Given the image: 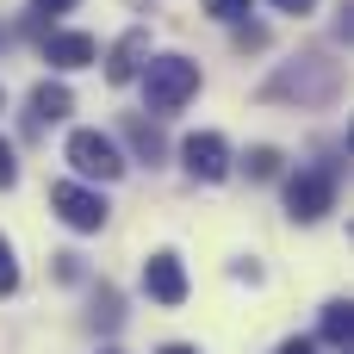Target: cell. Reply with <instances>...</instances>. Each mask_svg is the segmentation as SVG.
<instances>
[{
    "label": "cell",
    "mask_w": 354,
    "mask_h": 354,
    "mask_svg": "<svg viewBox=\"0 0 354 354\" xmlns=\"http://www.w3.org/2000/svg\"><path fill=\"white\" fill-rule=\"evenodd\" d=\"M243 162H249V174H255V180H274V174H280V149H268V143H255Z\"/></svg>",
    "instance_id": "cell-12"
},
{
    "label": "cell",
    "mask_w": 354,
    "mask_h": 354,
    "mask_svg": "<svg viewBox=\"0 0 354 354\" xmlns=\"http://www.w3.org/2000/svg\"><path fill=\"white\" fill-rule=\"evenodd\" d=\"M324 342H336V348H348V342H354V305H348V299L324 305Z\"/></svg>",
    "instance_id": "cell-10"
},
{
    "label": "cell",
    "mask_w": 354,
    "mask_h": 354,
    "mask_svg": "<svg viewBox=\"0 0 354 354\" xmlns=\"http://www.w3.org/2000/svg\"><path fill=\"white\" fill-rule=\"evenodd\" d=\"M280 354H317V348H311V342L299 336V342H286V348H280Z\"/></svg>",
    "instance_id": "cell-19"
},
{
    "label": "cell",
    "mask_w": 354,
    "mask_h": 354,
    "mask_svg": "<svg viewBox=\"0 0 354 354\" xmlns=\"http://www.w3.org/2000/svg\"><path fill=\"white\" fill-rule=\"evenodd\" d=\"M180 162H187L193 180H224V174H230V143H224L218 131H193V137L180 143Z\"/></svg>",
    "instance_id": "cell-5"
},
{
    "label": "cell",
    "mask_w": 354,
    "mask_h": 354,
    "mask_svg": "<svg viewBox=\"0 0 354 354\" xmlns=\"http://www.w3.org/2000/svg\"><path fill=\"white\" fill-rule=\"evenodd\" d=\"M274 6H280V12H292V19H305V12H311L317 0H274Z\"/></svg>",
    "instance_id": "cell-17"
},
{
    "label": "cell",
    "mask_w": 354,
    "mask_h": 354,
    "mask_svg": "<svg viewBox=\"0 0 354 354\" xmlns=\"http://www.w3.org/2000/svg\"><path fill=\"white\" fill-rule=\"evenodd\" d=\"M93 56H100V44H93L87 31H50V37H44V62H50V68H87Z\"/></svg>",
    "instance_id": "cell-7"
},
{
    "label": "cell",
    "mask_w": 354,
    "mask_h": 354,
    "mask_svg": "<svg viewBox=\"0 0 354 354\" xmlns=\"http://www.w3.org/2000/svg\"><path fill=\"white\" fill-rule=\"evenodd\" d=\"M112 354H118V348H112Z\"/></svg>",
    "instance_id": "cell-22"
},
{
    "label": "cell",
    "mask_w": 354,
    "mask_h": 354,
    "mask_svg": "<svg viewBox=\"0 0 354 354\" xmlns=\"http://www.w3.org/2000/svg\"><path fill=\"white\" fill-rule=\"evenodd\" d=\"M68 112H75V93H68L62 81H44V87L31 93V118H37V124H56V118H68Z\"/></svg>",
    "instance_id": "cell-9"
},
{
    "label": "cell",
    "mask_w": 354,
    "mask_h": 354,
    "mask_svg": "<svg viewBox=\"0 0 354 354\" xmlns=\"http://www.w3.org/2000/svg\"><path fill=\"white\" fill-rule=\"evenodd\" d=\"M137 75H143V93L156 112H174L199 93V62H187V56H149Z\"/></svg>",
    "instance_id": "cell-1"
},
{
    "label": "cell",
    "mask_w": 354,
    "mask_h": 354,
    "mask_svg": "<svg viewBox=\"0 0 354 354\" xmlns=\"http://www.w3.org/2000/svg\"><path fill=\"white\" fill-rule=\"evenodd\" d=\"M162 354H199V348H187V342H168V348H162Z\"/></svg>",
    "instance_id": "cell-20"
},
{
    "label": "cell",
    "mask_w": 354,
    "mask_h": 354,
    "mask_svg": "<svg viewBox=\"0 0 354 354\" xmlns=\"http://www.w3.org/2000/svg\"><path fill=\"white\" fill-rule=\"evenodd\" d=\"M236 44H243V50H261V44H268V31H261V25H243V31H236Z\"/></svg>",
    "instance_id": "cell-16"
},
{
    "label": "cell",
    "mask_w": 354,
    "mask_h": 354,
    "mask_svg": "<svg viewBox=\"0 0 354 354\" xmlns=\"http://www.w3.org/2000/svg\"><path fill=\"white\" fill-rule=\"evenodd\" d=\"M68 168L87 174V180H118V174H124V156H118L112 137H100V131H75V137H68Z\"/></svg>",
    "instance_id": "cell-3"
},
{
    "label": "cell",
    "mask_w": 354,
    "mask_h": 354,
    "mask_svg": "<svg viewBox=\"0 0 354 354\" xmlns=\"http://www.w3.org/2000/svg\"><path fill=\"white\" fill-rule=\"evenodd\" d=\"M342 354H348V348H342Z\"/></svg>",
    "instance_id": "cell-21"
},
{
    "label": "cell",
    "mask_w": 354,
    "mask_h": 354,
    "mask_svg": "<svg viewBox=\"0 0 354 354\" xmlns=\"http://www.w3.org/2000/svg\"><path fill=\"white\" fill-rule=\"evenodd\" d=\"M12 180H19V162H12V143L0 137V187H12Z\"/></svg>",
    "instance_id": "cell-15"
},
{
    "label": "cell",
    "mask_w": 354,
    "mask_h": 354,
    "mask_svg": "<svg viewBox=\"0 0 354 354\" xmlns=\"http://www.w3.org/2000/svg\"><path fill=\"white\" fill-rule=\"evenodd\" d=\"M19 286V261H12V243L0 236V292H12Z\"/></svg>",
    "instance_id": "cell-14"
},
{
    "label": "cell",
    "mask_w": 354,
    "mask_h": 354,
    "mask_svg": "<svg viewBox=\"0 0 354 354\" xmlns=\"http://www.w3.org/2000/svg\"><path fill=\"white\" fill-rule=\"evenodd\" d=\"M124 137H131V149H137L149 168H156V162H162V149H168V143H162V131H156V124H143V118H124Z\"/></svg>",
    "instance_id": "cell-11"
},
{
    "label": "cell",
    "mask_w": 354,
    "mask_h": 354,
    "mask_svg": "<svg viewBox=\"0 0 354 354\" xmlns=\"http://www.w3.org/2000/svg\"><path fill=\"white\" fill-rule=\"evenodd\" d=\"M50 205H56V218H62L68 230H100V224H106V199H100L93 187L56 180V187H50Z\"/></svg>",
    "instance_id": "cell-4"
},
{
    "label": "cell",
    "mask_w": 354,
    "mask_h": 354,
    "mask_svg": "<svg viewBox=\"0 0 354 354\" xmlns=\"http://www.w3.org/2000/svg\"><path fill=\"white\" fill-rule=\"evenodd\" d=\"M249 6H255V0H205L212 19H249Z\"/></svg>",
    "instance_id": "cell-13"
},
{
    "label": "cell",
    "mask_w": 354,
    "mask_h": 354,
    "mask_svg": "<svg viewBox=\"0 0 354 354\" xmlns=\"http://www.w3.org/2000/svg\"><path fill=\"white\" fill-rule=\"evenodd\" d=\"M75 0H37V12H68Z\"/></svg>",
    "instance_id": "cell-18"
},
{
    "label": "cell",
    "mask_w": 354,
    "mask_h": 354,
    "mask_svg": "<svg viewBox=\"0 0 354 354\" xmlns=\"http://www.w3.org/2000/svg\"><path fill=\"white\" fill-rule=\"evenodd\" d=\"M143 50H149V31H124L118 50H112V62H106V81H131L143 68Z\"/></svg>",
    "instance_id": "cell-8"
},
{
    "label": "cell",
    "mask_w": 354,
    "mask_h": 354,
    "mask_svg": "<svg viewBox=\"0 0 354 354\" xmlns=\"http://www.w3.org/2000/svg\"><path fill=\"white\" fill-rule=\"evenodd\" d=\"M330 205H336V168H305V174L286 180V212L299 224H317Z\"/></svg>",
    "instance_id": "cell-2"
},
{
    "label": "cell",
    "mask_w": 354,
    "mask_h": 354,
    "mask_svg": "<svg viewBox=\"0 0 354 354\" xmlns=\"http://www.w3.org/2000/svg\"><path fill=\"white\" fill-rule=\"evenodd\" d=\"M143 292L156 299V305H180L187 299V268H180V255H149L143 261Z\"/></svg>",
    "instance_id": "cell-6"
}]
</instances>
